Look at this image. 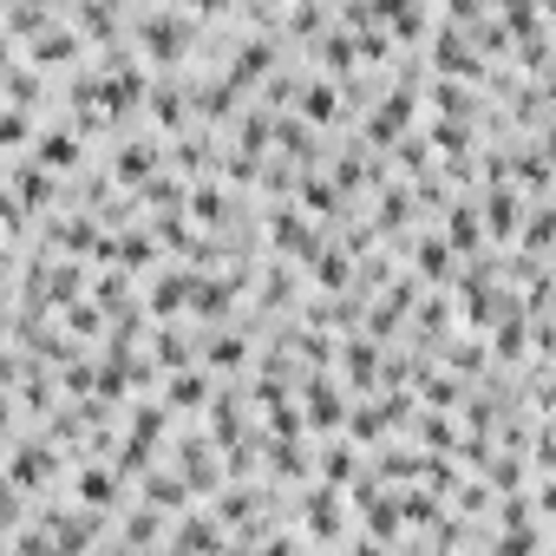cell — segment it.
<instances>
[{"mask_svg": "<svg viewBox=\"0 0 556 556\" xmlns=\"http://www.w3.org/2000/svg\"><path fill=\"white\" fill-rule=\"evenodd\" d=\"M197 27H203V14H184V8H144V14H131L138 47H144L151 60H164V66H177V60L197 47Z\"/></svg>", "mask_w": 556, "mask_h": 556, "instance_id": "obj_1", "label": "cell"}, {"mask_svg": "<svg viewBox=\"0 0 556 556\" xmlns=\"http://www.w3.org/2000/svg\"><path fill=\"white\" fill-rule=\"evenodd\" d=\"M432 66H439V79H452V86H478V79H491L478 40H465V34L445 27V21H439V34H432Z\"/></svg>", "mask_w": 556, "mask_h": 556, "instance_id": "obj_2", "label": "cell"}, {"mask_svg": "<svg viewBox=\"0 0 556 556\" xmlns=\"http://www.w3.org/2000/svg\"><path fill=\"white\" fill-rule=\"evenodd\" d=\"M53 471H60V445H53V439H14V458H8V497L27 504Z\"/></svg>", "mask_w": 556, "mask_h": 556, "instance_id": "obj_3", "label": "cell"}, {"mask_svg": "<svg viewBox=\"0 0 556 556\" xmlns=\"http://www.w3.org/2000/svg\"><path fill=\"white\" fill-rule=\"evenodd\" d=\"M406 125H413V86H393L374 112H367V144H406Z\"/></svg>", "mask_w": 556, "mask_h": 556, "instance_id": "obj_4", "label": "cell"}, {"mask_svg": "<svg viewBox=\"0 0 556 556\" xmlns=\"http://www.w3.org/2000/svg\"><path fill=\"white\" fill-rule=\"evenodd\" d=\"M73 497H79L86 510H112V504L125 497V471H118V465H79V471H73Z\"/></svg>", "mask_w": 556, "mask_h": 556, "instance_id": "obj_5", "label": "cell"}, {"mask_svg": "<svg viewBox=\"0 0 556 556\" xmlns=\"http://www.w3.org/2000/svg\"><path fill=\"white\" fill-rule=\"evenodd\" d=\"M157 157H164V144H157V138H125V144H118V157H112V177H118V184H144V190H151V184H157Z\"/></svg>", "mask_w": 556, "mask_h": 556, "instance_id": "obj_6", "label": "cell"}, {"mask_svg": "<svg viewBox=\"0 0 556 556\" xmlns=\"http://www.w3.org/2000/svg\"><path fill=\"white\" fill-rule=\"evenodd\" d=\"M295 118H308V125H334V118H341V86H334L328 73H308L302 92H295Z\"/></svg>", "mask_w": 556, "mask_h": 556, "instance_id": "obj_7", "label": "cell"}, {"mask_svg": "<svg viewBox=\"0 0 556 556\" xmlns=\"http://www.w3.org/2000/svg\"><path fill=\"white\" fill-rule=\"evenodd\" d=\"M478 210H484V236H517L530 203H523V190H517V184H497V190H491Z\"/></svg>", "mask_w": 556, "mask_h": 556, "instance_id": "obj_8", "label": "cell"}, {"mask_svg": "<svg viewBox=\"0 0 556 556\" xmlns=\"http://www.w3.org/2000/svg\"><path fill=\"white\" fill-rule=\"evenodd\" d=\"M177 471H184V484H190V491H216V439L190 432V439L177 445Z\"/></svg>", "mask_w": 556, "mask_h": 556, "instance_id": "obj_9", "label": "cell"}, {"mask_svg": "<svg viewBox=\"0 0 556 556\" xmlns=\"http://www.w3.org/2000/svg\"><path fill=\"white\" fill-rule=\"evenodd\" d=\"M341 517H348V504H341V491L334 484H315L308 497H302V523H308V536H341Z\"/></svg>", "mask_w": 556, "mask_h": 556, "instance_id": "obj_10", "label": "cell"}, {"mask_svg": "<svg viewBox=\"0 0 556 556\" xmlns=\"http://www.w3.org/2000/svg\"><path fill=\"white\" fill-rule=\"evenodd\" d=\"M216 523H223L216 510H190L184 530H177V556H229V543H223Z\"/></svg>", "mask_w": 556, "mask_h": 556, "instance_id": "obj_11", "label": "cell"}, {"mask_svg": "<svg viewBox=\"0 0 556 556\" xmlns=\"http://www.w3.org/2000/svg\"><path fill=\"white\" fill-rule=\"evenodd\" d=\"M268 66H275V47L268 40H236V53H229V66H223V79L242 92V86H255V79H268Z\"/></svg>", "mask_w": 556, "mask_h": 556, "instance_id": "obj_12", "label": "cell"}, {"mask_svg": "<svg viewBox=\"0 0 556 556\" xmlns=\"http://www.w3.org/2000/svg\"><path fill=\"white\" fill-rule=\"evenodd\" d=\"M380 361H387V348H380L374 334H354V341L341 348V367H348V380H354V387H367V393L387 380V374H380Z\"/></svg>", "mask_w": 556, "mask_h": 556, "instance_id": "obj_13", "label": "cell"}, {"mask_svg": "<svg viewBox=\"0 0 556 556\" xmlns=\"http://www.w3.org/2000/svg\"><path fill=\"white\" fill-rule=\"evenodd\" d=\"M302 400H308V426H315V432H334V426H348V413H354L328 374H321V380H308V393H302Z\"/></svg>", "mask_w": 556, "mask_h": 556, "instance_id": "obj_14", "label": "cell"}, {"mask_svg": "<svg viewBox=\"0 0 556 556\" xmlns=\"http://www.w3.org/2000/svg\"><path fill=\"white\" fill-rule=\"evenodd\" d=\"M190 302H197V275H184V268L157 275L151 295H144V308H151V315H177V308H190Z\"/></svg>", "mask_w": 556, "mask_h": 556, "instance_id": "obj_15", "label": "cell"}, {"mask_svg": "<svg viewBox=\"0 0 556 556\" xmlns=\"http://www.w3.org/2000/svg\"><path fill=\"white\" fill-rule=\"evenodd\" d=\"M34 164H40L47 177L73 170V164H79V131H73V125H60V131H40V144H34Z\"/></svg>", "mask_w": 556, "mask_h": 556, "instance_id": "obj_16", "label": "cell"}, {"mask_svg": "<svg viewBox=\"0 0 556 556\" xmlns=\"http://www.w3.org/2000/svg\"><path fill=\"white\" fill-rule=\"evenodd\" d=\"M315 53H321V73H328V79H341V73H354V66L367 60V53H361V34H348V27H341V34H328Z\"/></svg>", "mask_w": 556, "mask_h": 556, "instance_id": "obj_17", "label": "cell"}, {"mask_svg": "<svg viewBox=\"0 0 556 556\" xmlns=\"http://www.w3.org/2000/svg\"><path fill=\"white\" fill-rule=\"evenodd\" d=\"M413 268H419V282H452V242L445 236H419L413 242Z\"/></svg>", "mask_w": 556, "mask_h": 556, "instance_id": "obj_18", "label": "cell"}, {"mask_svg": "<svg viewBox=\"0 0 556 556\" xmlns=\"http://www.w3.org/2000/svg\"><path fill=\"white\" fill-rule=\"evenodd\" d=\"M229 302H236V275H210V282H197L190 315H197V321H223V315H229Z\"/></svg>", "mask_w": 556, "mask_h": 556, "instance_id": "obj_19", "label": "cell"}, {"mask_svg": "<svg viewBox=\"0 0 556 556\" xmlns=\"http://www.w3.org/2000/svg\"><path fill=\"white\" fill-rule=\"evenodd\" d=\"M184 216L203 223V229L229 223V190H223V184H190V210H184Z\"/></svg>", "mask_w": 556, "mask_h": 556, "instance_id": "obj_20", "label": "cell"}, {"mask_svg": "<svg viewBox=\"0 0 556 556\" xmlns=\"http://www.w3.org/2000/svg\"><path fill=\"white\" fill-rule=\"evenodd\" d=\"M445 242L452 249H478L484 242V210L478 203H452L445 210Z\"/></svg>", "mask_w": 556, "mask_h": 556, "instance_id": "obj_21", "label": "cell"}, {"mask_svg": "<svg viewBox=\"0 0 556 556\" xmlns=\"http://www.w3.org/2000/svg\"><path fill=\"white\" fill-rule=\"evenodd\" d=\"M157 229H125V236H112V262L118 268H144V262H157Z\"/></svg>", "mask_w": 556, "mask_h": 556, "instance_id": "obj_22", "label": "cell"}, {"mask_svg": "<svg viewBox=\"0 0 556 556\" xmlns=\"http://www.w3.org/2000/svg\"><path fill=\"white\" fill-rule=\"evenodd\" d=\"M164 406H210V380H203V367H184V374H170L164 380Z\"/></svg>", "mask_w": 556, "mask_h": 556, "instance_id": "obj_23", "label": "cell"}, {"mask_svg": "<svg viewBox=\"0 0 556 556\" xmlns=\"http://www.w3.org/2000/svg\"><path fill=\"white\" fill-rule=\"evenodd\" d=\"M348 262H354V255H348V249H334V242H328V249H321V255H315V262H308V268H315V282H321V289H328V295H341V289H348V282H354V268H348Z\"/></svg>", "mask_w": 556, "mask_h": 556, "instance_id": "obj_24", "label": "cell"}, {"mask_svg": "<svg viewBox=\"0 0 556 556\" xmlns=\"http://www.w3.org/2000/svg\"><path fill=\"white\" fill-rule=\"evenodd\" d=\"M354 471H361V445H354V439H334V445L321 452V484H334V491H341Z\"/></svg>", "mask_w": 556, "mask_h": 556, "instance_id": "obj_25", "label": "cell"}, {"mask_svg": "<svg viewBox=\"0 0 556 556\" xmlns=\"http://www.w3.org/2000/svg\"><path fill=\"white\" fill-rule=\"evenodd\" d=\"M184 497H190L184 471H144V504H151V510H177Z\"/></svg>", "mask_w": 556, "mask_h": 556, "instance_id": "obj_26", "label": "cell"}, {"mask_svg": "<svg viewBox=\"0 0 556 556\" xmlns=\"http://www.w3.org/2000/svg\"><path fill=\"white\" fill-rule=\"evenodd\" d=\"M387 27L413 47V40H426V34H432V14H426V8H413V0H387Z\"/></svg>", "mask_w": 556, "mask_h": 556, "instance_id": "obj_27", "label": "cell"}, {"mask_svg": "<svg viewBox=\"0 0 556 556\" xmlns=\"http://www.w3.org/2000/svg\"><path fill=\"white\" fill-rule=\"evenodd\" d=\"M275 144H282L289 157H302V164H315V157H321V144H315V131H308V118H275Z\"/></svg>", "mask_w": 556, "mask_h": 556, "instance_id": "obj_28", "label": "cell"}, {"mask_svg": "<svg viewBox=\"0 0 556 556\" xmlns=\"http://www.w3.org/2000/svg\"><path fill=\"white\" fill-rule=\"evenodd\" d=\"M432 99H439V118H452V125H465V118L478 112V92H471V86H452V79H439Z\"/></svg>", "mask_w": 556, "mask_h": 556, "instance_id": "obj_29", "label": "cell"}, {"mask_svg": "<svg viewBox=\"0 0 556 556\" xmlns=\"http://www.w3.org/2000/svg\"><path fill=\"white\" fill-rule=\"evenodd\" d=\"M151 361H164L170 374H184V367H190V341H184L177 328H157V334H151Z\"/></svg>", "mask_w": 556, "mask_h": 556, "instance_id": "obj_30", "label": "cell"}, {"mask_svg": "<svg viewBox=\"0 0 556 556\" xmlns=\"http://www.w3.org/2000/svg\"><path fill=\"white\" fill-rule=\"evenodd\" d=\"M523 249H556V203H530V223H523Z\"/></svg>", "mask_w": 556, "mask_h": 556, "instance_id": "obj_31", "label": "cell"}, {"mask_svg": "<svg viewBox=\"0 0 556 556\" xmlns=\"http://www.w3.org/2000/svg\"><path fill=\"white\" fill-rule=\"evenodd\" d=\"M334 203H341L334 177H302V210L308 216H334Z\"/></svg>", "mask_w": 556, "mask_h": 556, "instance_id": "obj_32", "label": "cell"}, {"mask_svg": "<svg viewBox=\"0 0 556 556\" xmlns=\"http://www.w3.org/2000/svg\"><path fill=\"white\" fill-rule=\"evenodd\" d=\"M66 334H73V341L105 334V308H99V302H73V308H66Z\"/></svg>", "mask_w": 556, "mask_h": 556, "instance_id": "obj_33", "label": "cell"}, {"mask_svg": "<svg viewBox=\"0 0 556 556\" xmlns=\"http://www.w3.org/2000/svg\"><path fill=\"white\" fill-rule=\"evenodd\" d=\"M419 439H426L432 452H452V445L465 452V439L452 432V413H419Z\"/></svg>", "mask_w": 556, "mask_h": 556, "instance_id": "obj_34", "label": "cell"}, {"mask_svg": "<svg viewBox=\"0 0 556 556\" xmlns=\"http://www.w3.org/2000/svg\"><path fill=\"white\" fill-rule=\"evenodd\" d=\"M242 354H249V334H216V341L203 348L210 367H242Z\"/></svg>", "mask_w": 556, "mask_h": 556, "instance_id": "obj_35", "label": "cell"}, {"mask_svg": "<svg viewBox=\"0 0 556 556\" xmlns=\"http://www.w3.org/2000/svg\"><path fill=\"white\" fill-rule=\"evenodd\" d=\"M157 523H164V517H157V510H151V504H138V510H131V517H125V549H144V543H151V536H157Z\"/></svg>", "mask_w": 556, "mask_h": 556, "instance_id": "obj_36", "label": "cell"}, {"mask_svg": "<svg viewBox=\"0 0 556 556\" xmlns=\"http://www.w3.org/2000/svg\"><path fill=\"white\" fill-rule=\"evenodd\" d=\"M216 517H229V523L255 530V523H249V517H255V491H223V497H216Z\"/></svg>", "mask_w": 556, "mask_h": 556, "instance_id": "obj_37", "label": "cell"}, {"mask_svg": "<svg viewBox=\"0 0 556 556\" xmlns=\"http://www.w3.org/2000/svg\"><path fill=\"white\" fill-rule=\"evenodd\" d=\"M157 432H164V406H157V400H144V406L131 413V439H138V445H151Z\"/></svg>", "mask_w": 556, "mask_h": 556, "instance_id": "obj_38", "label": "cell"}, {"mask_svg": "<svg viewBox=\"0 0 556 556\" xmlns=\"http://www.w3.org/2000/svg\"><path fill=\"white\" fill-rule=\"evenodd\" d=\"M536 543H543V530H504L491 543V556H536Z\"/></svg>", "mask_w": 556, "mask_h": 556, "instance_id": "obj_39", "label": "cell"}, {"mask_svg": "<svg viewBox=\"0 0 556 556\" xmlns=\"http://www.w3.org/2000/svg\"><path fill=\"white\" fill-rule=\"evenodd\" d=\"M419 380H426L419 393H426V406H432V413H445V406L458 400V380H445V374H419Z\"/></svg>", "mask_w": 556, "mask_h": 556, "instance_id": "obj_40", "label": "cell"}, {"mask_svg": "<svg viewBox=\"0 0 556 556\" xmlns=\"http://www.w3.org/2000/svg\"><path fill=\"white\" fill-rule=\"evenodd\" d=\"M497 530H536L530 523V497H504L497 504Z\"/></svg>", "mask_w": 556, "mask_h": 556, "instance_id": "obj_41", "label": "cell"}, {"mask_svg": "<svg viewBox=\"0 0 556 556\" xmlns=\"http://www.w3.org/2000/svg\"><path fill=\"white\" fill-rule=\"evenodd\" d=\"M289 295H295V275L275 262V268H268V282H262V302H289Z\"/></svg>", "mask_w": 556, "mask_h": 556, "instance_id": "obj_42", "label": "cell"}, {"mask_svg": "<svg viewBox=\"0 0 556 556\" xmlns=\"http://www.w3.org/2000/svg\"><path fill=\"white\" fill-rule=\"evenodd\" d=\"M491 491H504V497L517 491V458H510V452H497V458H491Z\"/></svg>", "mask_w": 556, "mask_h": 556, "instance_id": "obj_43", "label": "cell"}, {"mask_svg": "<svg viewBox=\"0 0 556 556\" xmlns=\"http://www.w3.org/2000/svg\"><path fill=\"white\" fill-rule=\"evenodd\" d=\"M478 361H484V341H458V348H452V367H458L465 380L478 374Z\"/></svg>", "mask_w": 556, "mask_h": 556, "instance_id": "obj_44", "label": "cell"}, {"mask_svg": "<svg viewBox=\"0 0 556 556\" xmlns=\"http://www.w3.org/2000/svg\"><path fill=\"white\" fill-rule=\"evenodd\" d=\"M275 465H282V478H308V471H302L308 458H302V445H295V439H289V445H275Z\"/></svg>", "mask_w": 556, "mask_h": 556, "instance_id": "obj_45", "label": "cell"}, {"mask_svg": "<svg viewBox=\"0 0 556 556\" xmlns=\"http://www.w3.org/2000/svg\"><path fill=\"white\" fill-rule=\"evenodd\" d=\"M262 556H302V543H295V536H268Z\"/></svg>", "mask_w": 556, "mask_h": 556, "instance_id": "obj_46", "label": "cell"}, {"mask_svg": "<svg viewBox=\"0 0 556 556\" xmlns=\"http://www.w3.org/2000/svg\"><path fill=\"white\" fill-rule=\"evenodd\" d=\"M536 510H549V517H556V471H549V478L536 484Z\"/></svg>", "mask_w": 556, "mask_h": 556, "instance_id": "obj_47", "label": "cell"}, {"mask_svg": "<svg viewBox=\"0 0 556 556\" xmlns=\"http://www.w3.org/2000/svg\"><path fill=\"white\" fill-rule=\"evenodd\" d=\"M348 556H387V543H354Z\"/></svg>", "mask_w": 556, "mask_h": 556, "instance_id": "obj_48", "label": "cell"}, {"mask_svg": "<svg viewBox=\"0 0 556 556\" xmlns=\"http://www.w3.org/2000/svg\"><path fill=\"white\" fill-rule=\"evenodd\" d=\"M92 556H131V549H125V543H118V549H92Z\"/></svg>", "mask_w": 556, "mask_h": 556, "instance_id": "obj_49", "label": "cell"}, {"mask_svg": "<svg viewBox=\"0 0 556 556\" xmlns=\"http://www.w3.org/2000/svg\"><path fill=\"white\" fill-rule=\"evenodd\" d=\"M229 556H242V549H229Z\"/></svg>", "mask_w": 556, "mask_h": 556, "instance_id": "obj_50", "label": "cell"}]
</instances>
